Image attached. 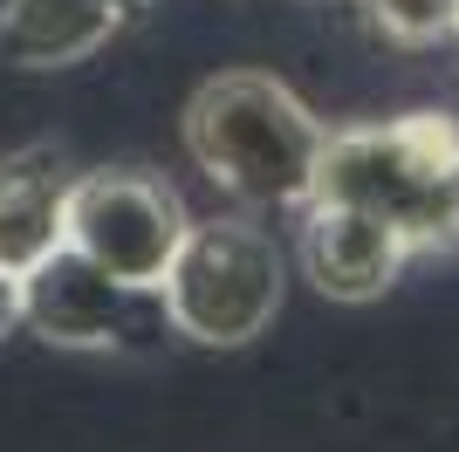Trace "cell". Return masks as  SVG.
<instances>
[{"label": "cell", "mask_w": 459, "mask_h": 452, "mask_svg": "<svg viewBox=\"0 0 459 452\" xmlns=\"http://www.w3.org/2000/svg\"><path fill=\"white\" fill-rule=\"evenodd\" d=\"M329 124L268 69H220L186 103V151L240 206H302Z\"/></svg>", "instance_id": "obj_1"}, {"label": "cell", "mask_w": 459, "mask_h": 452, "mask_svg": "<svg viewBox=\"0 0 459 452\" xmlns=\"http://www.w3.org/2000/svg\"><path fill=\"white\" fill-rule=\"evenodd\" d=\"M308 199H350V206L398 226L411 240V254H453L459 247V124L446 110H411V117H391V124L329 131Z\"/></svg>", "instance_id": "obj_2"}, {"label": "cell", "mask_w": 459, "mask_h": 452, "mask_svg": "<svg viewBox=\"0 0 459 452\" xmlns=\"http://www.w3.org/2000/svg\"><path fill=\"white\" fill-rule=\"evenodd\" d=\"M158 295H165L172 336L199 343V350H240V343L268 336V322L281 316L288 254L254 220H192Z\"/></svg>", "instance_id": "obj_3"}, {"label": "cell", "mask_w": 459, "mask_h": 452, "mask_svg": "<svg viewBox=\"0 0 459 452\" xmlns=\"http://www.w3.org/2000/svg\"><path fill=\"white\" fill-rule=\"evenodd\" d=\"M192 233V213L158 171L117 165V171H76L69 192V247L124 288H165L178 247Z\"/></svg>", "instance_id": "obj_4"}, {"label": "cell", "mask_w": 459, "mask_h": 452, "mask_svg": "<svg viewBox=\"0 0 459 452\" xmlns=\"http://www.w3.org/2000/svg\"><path fill=\"white\" fill-rule=\"evenodd\" d=\"M21 329L48 350H137L172 329L158 288H124L76 247H56L35 274H21Z\"/></svg>", "instance_id": "obj_5"}, {"label": "cell", "mask_w": 459, "mask_h": 452, "mask_svg": "<svg viewBox=\"0 0 459 452\" xmlns=\"http://www.w3.org/2000/svg\"><path fill=\"white\" fill-rule=\"evenodd\" d=\"M302 226H295V261L316 282L323 301H377L384 288L404 274V261H419L391 220L350 206V199H302Z\"/></svg>", "instance_id": "obj_6"}, {"label": "cell", "mask_w": 459, "mask_h": 452, "mask_svg": "<svg viewBox=\"0 0 459 452\" xmlns=\"http://www.w3.org/2000/svg\"><path fill=\"white\" fill-rule=\"evenodd\" d=\"M69 192H76V165L56 144L0 158V274L21 282L56 247H69Z\"/></svg>", "instance_id": "obj_7"}, {"label": "cell", "mask_w": 459, "mask_h": 452, "mask_svg": "<svg viewBox=\"0 0 459 452\" xmlns=\"http://www.w3.org/2000/svg\"><path fill=\"white\" fill-rule=\"evenodd\" d=\"M152 0H7L0 7V62L14 69H76L110 48Z\"/></svg>", "instance_id": "obj_8"}, {"label": "cell", "mask_w": 459, "mask_h": 452, "mask_svg": "<svg viewBox=\"0 0 459 452\" xmlns=\"http://www.w3.org/2000/svg\"><path fill=\"white\" fill-rule=\"evenodd\" d=\"M370 21V35L398 41V48H439L459 41V0H350Z\"/></svg>", "instance_id": "obj_9"}, {"label": "cell", "mask_w": 459, "mask_h": 452, "mask_svg": "<svg viewBox=\"0 0 459 452\" xmlns=\"http://www.w3.org/2000/svg\"><path fill=\"white\" fill-rule=\"evenodd\" d=\"M14 329H21V282L0 274V336H14Z\"/></svg>", "instance_id": "obj_10"}]
</instances>
